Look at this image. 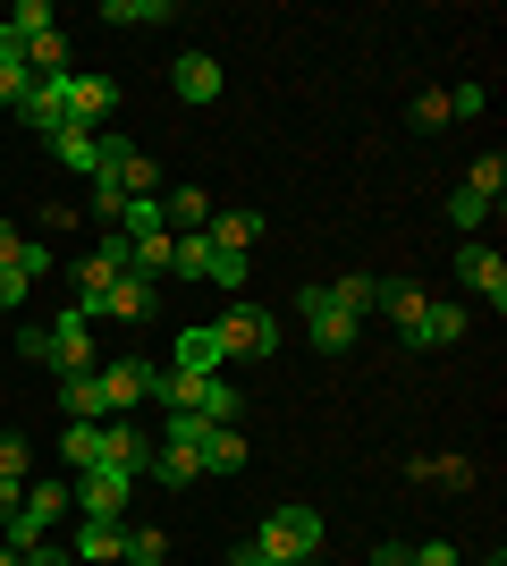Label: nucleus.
<instances>
[{
  "instance_id": "obj_31",
  "label": "nucleus",
  "mask_w": 507,
  "mask_h": 566,
  "mask_svg": "<svg viewBox=\"0 0 507 566\" xmlns=\"http://www.w3.org/2000/svg\"><path fill=\"white\" fill-rule=\"evenodd\" d=\"M85 187H94V220H102V229H119V212H127V195L110 187V178H85Z\"/></svg>"
},
{
  "instance_id": "obj_6",
  "label": "nucleus",
  "mask_w": 507,
  "mask_h": 566,
  "mask_svg": "<svg viewBox=\"0 0 507 566\" xmlns=\"http://www.w3.org/2000/svg\"><path fill=\"white\" fill-rule=\"evenodd\" d=\"M102 178L119 195H161V161H145L127 136H102Z\"/></svg>"
},
{
  "instance_id": "obj_13",
  "label": "nucleus",
  "mask_w": 507,
  "mask_h": 566,
  "mask_svg": "<svg viewBox=\"0 0 507 566\" xmlns=\"http://www.w3.org/2000/svg\"><path fill=\"white\" fill-rule=\"evenodd\" d=\"M60 406H68V423H110V398H102V373H68V380H60Z\"/></svg>"
},
{
  "instance_id": "obj_48",
  "label": "nucleus",
  "mask_w": 507,
  "mask_h": 566,
  "mask_svg": "<svg viewBox=\"0 0 507 566\" xmlns=\"http://www.w3.org/2000/svg\"><path fill=\"white\" fill-rule=\"evenodd\" d=\"M127 566H145V558H127Z\"/></svg>"
},
{
  "instance_id": "obj_14",
  "label": "nucleus",
  "mask_w": 507,
  "mask_h": 566,
  "mask_svg": "<svg viewBox=\"0 0 507 566\" xmlns=\"http://www.w3.org/2000/svg\"><path fill=\"white\" fill-rule=\"evenodd\" d=\"M245 457H254V449H245V431H229V423L194 440V465H203V473H245Z\"/></svg>"
},
{
  "instance_id": "obj_23",
  "label": "nucleus",
  "mask_w": 507,
  "mask_h": 566,
  "mask_svg": "<svg viewBox=\"0 0 507 566\" xmlns=\"http://www.w3.org/2000/svg\"><path fill=\"white\" fill-rule=\"evenodd\" d=\"M169 271H178V280H212V237L187 229L178 245H169Z\"/></svg>"
},
{
  "instance_id": "obj_46",
  "label": "nucleus",
  "mask_w": 507,
  "mask_h": 566,
  "mask_svg": "<svg viewBox=\"0 0 507 566\" xmlns=\"http://www.w3.org/2000/svg\"><path fill=\"white\" fill-rule=\"evenodd\" d=\"M0 566H18V549H0Z\"/></svg>"
},
{
  "instance_id": "obj_38",
  "label": "nucleus",
  "mask_w": 507,
  "mask_h": 566,
  "mask_svg": "<svg viewBox=\"0 0 507 566\" xmlns=\"http://www.w3.org/2000/svg\"><path fill=\"white\" fill-rule=\"evenodd\" d=\"M25 94H34V76H25V69H0V111H18Z\"/></svg>"
},
{
  "instance_id": "obj_5",
  "label": "nucleus",
  "mask_w": 507,
  "mask_h": 566,
  "mask_svg": "<svg viewBox=\"0 0 507 566\" xmlns=\"http://www.w3.org/2000/svg\"><path fill=\"white\" fill-rule=\"evenodd\" d=\"M43 331H51V373H60V380H68V373H94V364H102V355H94V322H85V313H60V322H43Z\"/></svg>"
},
{
  "instance_id": "obj_25",
  "label": "nucleus",
  "mask_w": 507,
  "mask_h": 566,
  "mask_svg": "<svg viewBox=\"0 0 507 566\" xmlns=\"http://www.w3.org/2000/svg\"><path fill=\"white\" fill-rule=\"evenodd\" d=\"M60 457H68L76 473L102 465V423H68V431H60Z\"/></svg>"
},
{
  "instance_id": "obj_35",
  "label": "nucleus",
  "mask_w": 507,
  "mask_h": 566,
  "mask_svg": "<svg viewBox=\"0 0 507 566\" xmlns=\"http://www.w3.org/2000/svg\"><path fill=\"white\" fill-rule=\"evenodd\" d=\"M414 127L432 136V127H448V94H414Z\"/></svg>"
},
{
  "instance_id": "obj_9",
  "label": "nucleus",
  "mask_w": 507,
  "mask_h": 566,
  "mask_svg": "<svg viewBox=\"0 0 507 566\" xmlns=\"http://www.w3.org/2000/svg\"><path fill=\"white\" fill-rule=\"evenodd\" d=\"M169 85H178V102H220V60L212 51H178V60H169Z\"/></svg>"
},
{
  "instance_id": "obj_19",
  "label": "nucleus",
  "mask_w": 507,
  "mask_h": 566,
  "mask_svg": "<svg viewBox=\"0 0 507 566\" xmlns=\"http://www.w3.org/2000/svg\"><path fill=\"white\" fill-rule=\"evenodd\" d=\"M145 389H152V364H110V373H102V398H110V415L145 406Z\"/></svg>"
},
{
  "instance_id": "obj_18",
  "label": "nucleus",
  "mask_w": 507,
  "mask_h": 566,
  "mask_svg": "<svg viewBox=\"0 0 507 566\" xmlns=\"http://www.w3.org/2000/svg\"><path fill=\"white\" fill-rule=\"evenodd\" d=\"M145 473L161 482V491H187V482H203V465H194V449H169V440H152Z\"/></svg>"
},
{
  "instance_id": "obj_8",
  "label": "nucleus",
  "mask_w": 507,
  "mask_h": 566,
  "mask_svg": "<svg viewBox=\"0 0 507 566\" xmlns=\"http://www.w3.org/2000/svg\"><path fill=\"white\" fill-rule=\"evenodd\" d=\"M68 558H76V566H119V558H127V524L85 516V524H76V542H68Z\"/></svg>"
},
{
  "instance_id": "obj_43",
  "label": "nucleus",
  "mask_w": 507,
  "mask_h": 566,
  "mask_svg": "<svg viewBox=\"0 0 507 566\" xmlns=\"http://www.w3.org/2000/svg\"><path fill=\"white\" fill-rule=\"evenodd\" d=\"M414 566H465V558H457L448 542H423V549H414Z\"/></svg>"
},
{
  "instance_id": "obj_12",
  "label": "nucleus",
  "mask_w": 507,
  "mask_h": 566,
  "mask_svg": "<svg viewBox=\"0 0 507 566\" xmlns=\"http://www.w3.org/2000/svg\"><path fill=\"white\" fill-rule=\"evenodd\" d=\"M457 338H465V305L432 296V305H423V322H414V338H406V347H457Z\"/></svg>"
},
{
  "instance_id": "obj_39",
  "label": "nucleus",
  "mask_w": 507,
  "mask_h": 566,
  "mask_svg": "<svg viewBox=\"0 0 507 566\" xmlns=\"http://www.w3.org/2000/svg\"><path fill=\"white\" fill-rule=\"evenodd\" d=\"M18 355H25V364H51V331H43V322H34V331H18Z\"/></svg>"
},
{
  "instance_id": "obj_34",
  "label": "nucleus",
  "mask_w": 507,
  "mask_h": 566,
  "mask_svg": "<svg viewBox=\"0 0 507 566\" xmlns=\"http://www.w3.org/2000/svg\"><path fill=\"white\" fill-rule=\"evenodd\" d=\"M0 482H25V440L18 431H0Z\"/></svg>"
},
{
  "instance_id": "obj_41",
  "label": "nucleus",
  "mask_w": 507,
  "mask_h": 566,
  "mask_svg": "<svg viewBox=\"0 0 507 566\" xmlns=\"http://www.w3.org/2000/svg\"><path fill=\"white\" fill-rule=\"evenodd\" d=\"M18 254H25V237H18V220H0V271H18Z\"/></svg>"
},
{
  "instance_id": "obj_30",
  "label": "nucleus",
  "mask_w": 507,
  "mask_h": 566,
  "mask_svg": "<svg viewBox=\"0 0 507 566\" xmlns=\"http://www.w3.org/2000/svg\"><path fill=\"white\" fill-rule=\"evenodd\" d=\"M330 296H338V305H347V313H356V322H363V305L381 296V280H363V271H356V280H330Z\"/></svg>"
},
{
  "instance_id": "obj_28",
  "label": "nucleus",
  "mask_w": 507,
  "mask_h": 566,
  "mask_svg": "<svg viewBox=\"0 0 507 566\" xmlns=\"http://www.w3.org/2000/svg\"><path fill=\"white\" fill-rule=\"evenodd\" d=\"M465 195H483V203H499V195H507V161H499V153H483V161L465 169Z\"/></svg>"
},
{
  "instance_id": "obj_2",
  "label": "nucleus",
  "mask_w": 507,
  "mask_h": 566,
  "mask_svg": "<svg viewBox=\"0 0 507 566\" xmlns=\"http://www.w3.org/2000/svg\"><path fill=\"white\" fill-rule=\"evenodd\" d=\"M212 331H220V355H254V364L279 355V313H271V305H229Z\"/></svg>"
},
{
  "instance_id": "obj_33",
  "label": "nucleus",
  "mask_w": 507,
  "mask_h": 566,
  "mask_svg": "<svg viewBox=\"0 0 507 566\" xmlns=\"http://www.w3.org/2000/svg\"><path fill=\"white\" fill-rule=\"evenodd\" d=\"M483 111H490L483 85H448V118H483Z\"/></svg>"
},
{
  "instance_id": "obj_15",
  "label": "nucleus",
  "mask_w": 507,
  "mask_h": 566,
  "mask_svg": "<svg viewBox=\"0 0 507 566\" xmlns=\"http://www.w3.org/2000/svg\"><path fill=\"white\" fill-rule=\"evenodd\" d=\"M220 364H229V355H220V331H212V322L178 331V364H169V373H220Z\"/></svg>"
},
{
  "instance_id": "obj_21",
  "label": "nucleus",
  "mask_w": 507,
  "mask_h": 566,
  "mask_svg": "<svg viewBox=\"0 0 507 566\" xmlns=\"http://www.w3.org/2000/svg\"><path fill=\"white\" fill-rule=\"evenodd\" d=\"M161 212H169V237H187V229L212 220V195L203 187H161Z\"/></svg>"
},
{
  "instance_id": "obj_4",
  "label": "nucleus",
  "mask_w": 507,
  "mask_h": 566,
  "mask_svg": "<svg viewBox=\"0 0 507 566\" xmlns=\"http://www.w3.org/2000/svg\"><path fill=\"white\" fill-rule=\"evenodd\" d=\"M136 482L145 473H127V465H85V491H68L85 516H102V524H119L127 516V499H136Z\"/></svg>"
},
{
  "instance_id": "obj_29",
  "label": "nucleus",
  "mask_w": 507,
  "mask_h": 566,
  "mask_svg": "<svg viewBox=\"0 0 507 566\" xmlns=\"http://www.w3.org/2000/svg\"><path fill=\"white\" fill-rule=\"evenodd\" d=\"M9 25H18V43H34V34H51V0H18V9H9Z\"/></svg>"
},
{
  "instance_id": "obj_24",
  "label": "nucleus",
  "mask_w": 507,
  "mask_h": 566,
  "mask_svg": "<svg viewBox=\"0 0 507 566\" xmlns=\"http://www.w3.org/2000/svg\"><path fill=\"white\" fill-rule=\"evenodd\" d=\"M25 76H68V34H60V25L25 43Z\"/></svg>"
},
{
  "instance_id": "obj_16",
  "label": "nucleus",
  "mask_w": 507,
  "mask_h": 566,
  "mask_svg": "<svg viewBox=\"0 0 507 566\" xmlns=\"http://www.w3.org/2000/svg\"><path fill=\"white\" fill-rule=\"evenodd\" d=\"M203 237H212L220 254H254V237H263V212H212V220H203Z\"/></svg>"
},
{
  "instance_id": "obj_11",
  "label": "nucleus",
  "mask_w": 507,
  "mask_h": 566,
  "mask_svg": "<svg viewBox=\"0 0 507 566\" xmlns=\"http://www.w3.org/2000/svg\"><path fill=\"white\" fill-rule=\"evenodd\" d=\"M145 457H152V440L136 423H127V415H110V423H102V465H127V473H145Z\"/></svg>"
},
{
  "instance_id": "obj_40",
  "label": "nucleus",
  "mask_w": 507,
  "mask_h": 566,
  "mask_svg": "<svg viewBox=\"0 0 507 566\" xmlns=\"http://www.w3.org/2000/svg\"><path fill=\"white\" fill-rule=\"evenodd\" d=\"M25 287H34L25 271H0V313H18V305H25Z\"/></svg>"
},
{
  "instance_id": "obj_20",
  "label": "nucleus",
  "mask_w": 507,
  "mask_h": 566,
  "mask_svg": "<svg viewBox=\"0 0 507 566\" xmlns=\"http://www.w3.org/2000/svg\"><path fill=\"white\" fill-rule=\"evenodd\" d=\"M372 305H389V322H398V338H414V322H423V305H432V296H423V287H414V280H381V296H372Z\"/></svg>"
},
{
  "instance_id": "obj_32",
  "label": "nucleus",
  "mask_w": 507,
  "mask_h": 566,
  "mask_svg": "<svg viewBox=\"0 0 507 566\" xmlns=\"http://www.w3.org/2000/svg\"><path fill=\"white\" fill-rule=\"evenodd\" d=\"M448 220H457V229H483V220H490V203H483V195H448Z\"/></svg>"
},
{
  "instance_id": "obj_47",
  "label": "nucleus",
  "mask_w": 507,
  "mask_h": 566,
  "mask_svg": "<svg viewBox=\"0 0 507 566\" xmlns=\"http://www.w3.org/2000/svg\"><path fill=\"white\" fill-rule=\"evenodd\" d=\"M483 566H507V558H499V549H490V558H483Z\"/></svg>"
},
{
  "instance_id": "obj_17",
  "label": "nucleus",
  "mask_w": 507,
  "mask_h": 566,
  "mask_svg": "<svg viewBox=\"0 0 507 566\" xmlns=\"http://www.w3.org/2000/svg\"><path fill=\"white\" fill-rule=\"evenodd\" d=\"M51 153H60V169H76V178H102V136H85V127H60V136H43Z\"/></svg>"
},
{
  "instance_id": "obj_44",
  "label": "nucleus",
  "mask_w": 507,
  "mask_h": 566,
  "mask_svg": "<svg viewBox=\"0 0 507 566\" xmlns=\"http://www.w3.org/2000/svg\"><path fill=\"white\" fill-rule=\"evenodd\" d=\"M229 566H288V558H271L263 542H245V549H237V558H229Z\"/></svg>"
},
{
  "instance_id": "obj_45",
  "label": "nucleus",
  "mask_w": 507,
  "mask_h": 566,
  "mask_svg": "<svg viewBox=\"0 0 507 566\" xmlns=\"http://www.w3.org/2000/svg\"><path fill=\"white\" fill-rule=\"evenodd\" d=\"M372 566H414V549H406V542H389V549H372Z\"/></svg>"
},
{
  "instance_id": "obj_10",
  "label": "nucleus",
  "mask_w": 507,
  "mask_h": 566,
  "mask_svg": "<svg viewBox=\"0 0 507 566\" xmlns=\"http://www.w3.org/2000/svg\"><path fill=\"white\" fill-rule=\"evenodd\" d=\"M457 280L474 287V296H490V313L507 305V262L490 254V245H465V254H457Z\"/></svg>"
},
{
  "instance_id": "obj_7",
  "label": "nucleus",
  "mask_w": 507,
  "mask_h": 566,
  "mask_svg": "<svg viewBox=\"0 0 507 566\" xmlns=\"http://www.w3.org/2000/svg\"><path fill=\"white\" fill-rule=\"evenodd\" d=\"M60 102H68V127H85V136H94L102 118H110V102H119V85H110V76L68 69V76H60Z\"/></svg>"
},
{
  "instance_id": "obj_22",
  "label": "nucleus",
  "mask_w": 507,
  "mask_h": 566,
  "mask_svg": "<svg viewBox=\"0 0 507 566\" xmlns=\"http://www.w3.org/2000/svg\"><path fill=\"white\" fill-rule=\"evenodd\" d=\"M102 313H110V322H145V313H152V280H136V271H127V280L102 296Z\"/></svg>"
},
{
  "instance_id": "obj_36",
  "label": "nucleus",
  "mask_w": 507,
  "mask_h": 566,
  "mask_svg": "<svg viewBox=\"0 0 507 566\" xmlns=\"http://www.w3.org/2000/svg\"><path fill=\"white\" fill-rule=\"evenodd\" d=\"M161 533H152V524H136V533H127V558H145V566H161Z\"/></svg>"
},
{
  "instance_id": "obj_3",
  "label": "nucleus",
  "mask_w": 507,
  "mask_h": 566,
  "mask_svg": "<svg viewBox=\"0 0 507 566\" xmlns=\"http://www.w3.org/2000/svg\"><path fill=\"white\" fill-rule=\"evenodd\" d=\"M296 313H305V338H314L321 355H347V347H356V313L338 305L330 287H296Z\"/></svg>"
},
{
  "instance_id": "obj_1",
  "label": "nucleus",
  "mask_w": 507,
  "mask_h": 566,
  "mask_svg": "<svg viewBox=\"0 0 507 566\" xmlns=\"http://www.w3.org/2000/svg\"><path fill=\"white\" fill-rule=\"evenodd\" d=\"M254 542L271 549V558H288V566H305L321 549V516L314 507H305V499H288V507H271L263 516V533H254Z\"/></svg>"
},
{
  "instance_id": "obj_26",
  "label": "nucleus",
  "mask_w": 507,
  "mask_h": 566,
  "mask_svg": "<svg viewBox=\"0 0 507 566\" xmlns=\"http://www.w3.org/2000/svg\"><path fill=\"white\" fill-rule=\"evenodd\" d=\"M76 499H68V482H25V516H43V524H60Z\"/></svg>"
},
{
  "instance_id": "obj_37",
  "label": "nucleus",
  "mask_w": 507,
  "mask_h": 566,
  "mask_svg": "<svg viewBox=\"0 0 507 566\" xmlns=\"http://www.w3.org/2000/svg\"><path fill=\"white\" fill-rule=\"evenodd\" d=\"M212 287H245V254H220L212 245Z\"/></svg>"
},
{
  "instance_id": "obj_42",
  "label": "nucleus",
  "mask_w": 507,
  "mask_h": 566,
  "mask_svg": "<svg viewBox=\"0 0 507 566\" xmlns=\"http://www.w3.org/2000/svg\"><path fill=\"white\" fill-rule=\"evenodd\" d=\"M18 566H76V558H68V549H60V542H34V549H25V558H18Z\"/></svg>"
},
{
  "instance_id": "obj_27",
  "label": "nucleus",
  "mask_w": 507,
  "mask_h": 566,
  "mask_svg": "<svg viewBox=\"0 0 507 566\" xmlns=\"http://www.w3.org/2000/svg\"><path fill=\"white\" fill-rule=\"evenodd\" d=\"M110 25H169V0H102Z\"/></svg>"
}]
</instances>
